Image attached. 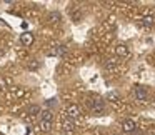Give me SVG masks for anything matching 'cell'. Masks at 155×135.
<instances>
[{"instance_id":"cell-1","label":"cell","mask_w":155,"mask_h":135,"mask_svg":"<svg viewBox=\"0 0 155 135\" xmlns=\"http://www.w3.org/2000/svg\"><path fill=\"white\" fill-rule=\"evenodd\" d=\"M92 112H94L95 115H102L105 112V104L102 98H95V100H92Z\"/></svg>"},{"instance_id":"cell-2","label":"cell","mask_w":155,"mask_h":135,"mask_svg":"<svg viewBox=\"0 0 155 135\" xmlns=\"http://www.w3.org/2000/svg\"><path fill=\"white\" fill-rule=\"evenodd\" d=\"M135 128H137V125H135V122L132 120V118H125V120L122 122V130H124L125 133H134Z\"/></svg>"},{"instance_id":"cell-3","label":"cell","mask_w":155,"mask_h":135,"mask_svg":"<svg viewBox=\"0 0 155 135\" xmlns=\"http://www.w3.org/2000/svg\"><path fill=\"white\" fill-rule=\"evenodd\" d=\"M34 34H30V32H24V34L20 35V44L24 45V47H30L32 44H34Z\"/></svg>"},{"instance_id":"cell-4","label":"cell","mask_w":155,"mask_h":135,"mask_svg":"<svg viewBox=\"0 0 155 135\" xmlns=\"http://www.w3.org/2000/svg\"><path fill=\"white\" fill-rule=\"evenodd\" d=\"M135 97H137V100H140V102L147 100V97H148L147 88L142 87V85H137V87H135Z\"/></svg>"},{"instance_id":"cell-5","label":"cell","mask_w":155,"mask_h":135,"mask_svg":"<svg viewBox=\"0 0 155 135\" xmlns=\"http://www.w3.org/2000/svg\"><path fill=\"white\" fill-rule=\"evenodd\" d=\"M80 115V108L77 105H68L67 107V118H77Z\"/></svg>"},{"instance_id":"cell-6","label":"cell","mask_w":155,"mask_h":135,"mask_svg":"<svg viewBox=\"0 0 155 135\" xmlns=\"http://www.w3.org/2000/svg\"><path fill=\"white\" fill-rule=\"evenodd\" d=\"M115 54H117L118 57H127V55H128V48H127V45H124V44L117 45V47H115Z\"/></svg>"},{"instance_id":"cell-7","label":"cell","mask_w":155,"mask_h":135,"mask_svg":"<svg viewBox=\"0 0 155 135\" xmlns=\"http://www.w3.org/2000/svg\"><path fill=\"white\" fill-rule=\"evenodd\" d=\"M64 130L67 132V133H74L75 132V123L72 122V118H67V120L64 122Z\"/></svg>"},{"instance_id":"cell-8","label":"cell","mask_w":155,"mask_h":135,"mask_svg":"<svg viewBox=\"0 0 155 135\" xmlns=\"http://www.w3.org/2000/svg\"><path fill=\"white\" fill-rule=\"evenodd\" d=\"M40 120H45V122H52V112L48 108L40 112Z\"/></svg>"},{"instance_id":"cell-9","label":"cell","mask_w":155,"mask_h":135,"mask_svg":"<svg viewBox=\"0 0 155 135\" xmlns=\"http://www.w3.org/2000/svg\"><path fill=\"white\" fill-rule=\"evenodd\" d=\"M40 130H42V132H50V130H52V122L40 120Z\"/></svg>"},{"instance_id":"cell-10","label":"cell","mask_w":155,"mask_h":135,"mask_svg":"<svg viewBox=\"0 0 155 135\" xmlns=\"http://www.w3.org/2000/svg\"><path fill=\"white\" fill-rule=\"evenodd\" d=\"M38 67H40V62L38 60H30L27 64V68H30V70H37Z\"/></svg>"},{"instance_id":"cell-11","label":"cell","mask_w":155,"mask_h":135,"mask_svg":"<svg viewBox=\"0 0 155 135\" xmlns=\"http://www.w3.org/2000/svg\"><path fill=\"white\" fill-rule=\"evenodd\" d=\"M38 112H40V108H38V105H30V107L27 108V114H30V115H37Z\"/></svg>"},{"instance_id":"cell-12","label":"cell","mask_w":155,"mask_h":135,"mask_svg":"<svg viewBox=\"0 0 155 135\" xmlns=\"http://www.w3.org/2000/svg\"><path fill=\"white\" fill-rule=\"evenodd\" d=\"M142 25H145V27H152V25H153V17H143Z\"/></svg>"},{"instance_id":"cell-13","label":"cell","mask_w":155,"mask_h":135,"mask_svg":"<svg viewBox=\"0 0 155 135\" xmlns=\"http://www.w3.org/2000/svg\"><path fill=\"white\" fill-rule=\"evenodd\" d=\"M65 52H67V47H65V45H60V47H58V50L55 52V54H57V55H64Z\"/></svg>"},{"instance_id":"cell-14","label":"cell","mask_w":155,"mask_h":135,"mask_svg":"<svg viewBox=\"0 0 155 135\" xmlns=\"http://www.w3.org/2000/svg\"><path fill=\"white\" fill-rule=\"evenodd\" d=\"M57 105V98H48L47 100V107H55Z\"/></svg>"},{"instance_id":"cell-15","label":"cell","mask_w":155,"mask_h":135,"mask_svg":"<svg viewBox=\"0 0 155 135\" xmlns=\"http://www.w3.org/2000/svg\"><path fill=\"white\" fill-rule=\"evenodd\" d=\"M50 18H52V22H58L60 15H58V14H50Z\"/></svg>"},{"instance_id":"cell-16","label":"cell","mask_w":155,"mask_h":135,"mask_svg":"<svg viewBox=\"0 0 155 135\" xmlns=\"http://www.w3.org/2000/svg\"><path fill=\"white\" fill-rule=\"evenodd\" d=\"M108 98H110V100H117V98H118V95L115 94V92H112V94H108Z\"/></svg>"},{"instance_id":"cell-17","label":"cell","mask_w":155,"mask_h":135,"mask_svg":"<svg viewBox=\"0 0 155 135\" xmlns=\"http://www.w3.org/2000/svg\"><path fill=\"white\" fill-rule=\"evenodd\" d=\"M4 88H5L4 87V78H0V90H4Z\"/></svg>"},{"instance_id":"cell-18","label":"cell","mask_w":155,"mask_h":135,"mask_svg":"<svg viewBox=\"0 0 155 135\" xmlns=\"http://www.w3.org/2000/svg\"><path fill=\"white\" fill-rule=\"evenodd\" d=\"M0 135H2V133H0Z\"/></svg>"}]
</instances>
